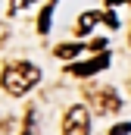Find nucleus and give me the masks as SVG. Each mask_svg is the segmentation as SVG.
Segmentation results:
<instances>
[{
  "label": "nucleus",
  "instance_id": "1",
  "mask_svg": "<svg viewBox=\"0 0 131 135\" xmlns=\"http://www.w3.org/2000/svg\"><path fill=\"white\" fill-rule=\"evenodd\" d=\"M37 82H41V69L34 66V63H28V60L6 63V69H3V79H0L3 91H6V94H13V98H22L25 91H31Z\"/></svg>",
  "mask_w": 131,
  "mask_h": 135
},
{
  "label": "nucleus",
  "instance_id": "2",
  "mask_svg": "<svg viewBox=\"0 0 131 135\" xmlns=\"http://www.w3.org/2000/svg\"><path fill=\"white\" fill-rule=\"evenodd\" d=\"M63 135H91V116H88V107H81V104L69 107L66 123H63Z\"/></svg>",
  "mask_w": 131,
  "mask_h": 135
},
{
  "label": "nucleus",
  "instance_id": "3",
  "mask_svg": "<svg viewBox=\"0 0 131 135\" xmlns=\"http://www.w3.org/2000/svg\"><path fill=\"white\" fill-rule=\"evenodd\" d=\"M91 107L97 110V113H116L122 101H119V94L112 91V88H97L94 94H91Z\"/></svg>",
  "mask_w": 131,
  "mask_h": 135
},
{
  "label": "nucleus",
  "instance_id": "4",
  "mask_svg": "<svg viewBox=\"0 0 131 135\" xmlns=\"http://www.w3.org/2000/svg\"><path fill=\"white\" fill-rule=\"evenodd\" d=\"M109 66V54H97V60H91V63H75V66H69V72L75 75V79H88V75H94L100 69Z\"/></svg>",
  "mask_w": 131,
  "mask_h": 135
},
{
  "label": "nucleus",
  "instance_id": "5",
  "mask_svg": "<svg viewBox=\"0 0 131 135\" xmlns=\"http://www.w3.org/2000/svg\"><path fill=\"white\" fill-rule=\"evenodd\" d=\"M100 19H103L100 13H81V16H78V22H75V35H88Z\"/></svg>",
  "mask_w": 131,
  "mask_h": 135
},
{
  "label": "nucleus",
  "instance_id": "6",
  "mask_svg": "<svg viewBox=\"0 0 131 135\" xmlns=\"http://www.w3.org/2000/svg\"><path fill=\"white\" fill-rule=\"evenodd\" d=\"M53 9H56V0H50V3L41 9V19H37V32H41V35H47V32H50V19H53Z\"/></svg>",
  "mask_w": 131,
  "mask_h": 135
},
{
  "label": "nucleus",
  "instance_id": "7",
  "mask_svg": "<svg viewBox=\"0 0 131 135\" xmlns=\"http://www.w3.org/2000/svg\"><path fill=\"white\" fill-rule=\"evenodd\" d=\"M81 50H84V47H81V44H59V47H56V50H53V54H56V57H59V60H75V57H78V54H81Z\"/></svg>",
  "mask_w": 131,
  "mask_h": 135
},
{
  "label": "nucleus",
  "instance_id": "8",
  "mask_svg": "<svg viewBox=\"0 0 131 135\" xmlns=\"http://www.w3.org/2000/svg\"><path fill=\"white\" fill-rule=\"evenodd\" d=\"M37 0H9V13L16 16V13H22V9H28V6H34Z\"/></svg>",
  "mask_w": 131,
  "mask_h": 135
},
{
  "label": "nucleus",
  "instance_id": "9",
  "mask_svg": "<svg viewBox=\"0 0 131 135\" xmlns=\"http://www.w3.org/2000/svg\"><path fill=\"white\" fill-rule=\"evenodd\" d=\"M31 129H34V110H28L25 113V123H22V135H31Z\"/></svg>",
  "mask_w": 131,
  "mask_h": 135
},
{
  "label": "nucleus",
  "instance_id": "10",
  "mask_svg": "<svg viewBox=\"0 0 131 135\" xmlns=\"http://www.w3.org/2000/svg\"><path fill=\"white\" fill-rule=\"evenodd\" d=\"M109 135H131V123H119V126H112Z\"/></svg>",
  "mask_w": 131,
  "mask_h": 135
},
{
  "label": "nucleus",
  "instance_id": "11",
  "mask_svg": "<svg viewBox=\"0 0 131 135\" xmlns=\"http://www.w3.org/2000/svg\"><path fill=\"white\" fill-rule=\"evenodd\" d=\"M103 22H106L109 28H119V16H116V13H103Z\"/></svg>",
  "mask_w": 131,
  "mask_h": 135
},
{
  "label": "nucleus",
  "instance_id": "12",
  "mask_svg": "<svg viewBox=\"0 0 131 135\" xmlns=\"http://www.w3.org/2000/svg\"><path fill=\"white\" fill-rule=\"evenodd\" d=\"M6 35H9V28H6V22H0V44L6 41Z\"/></svg>",
  "mask_w": 131,
  "mask_h": 135
},
{
  "label": "nucleus",
  "instance_id": "13",
  "mask_svg": "<svg viewBox=\"0 0 131 135\" xmlns=\"http://www.w3.org/2000/svg\"><path fill=\"white\" fill-rule=\"evenodd\" d=\"M119 3H131V0H106V6H119Z\"/></svg>",
  "mask_w": 131,
  "mask_h": 135
}]
</instances>
